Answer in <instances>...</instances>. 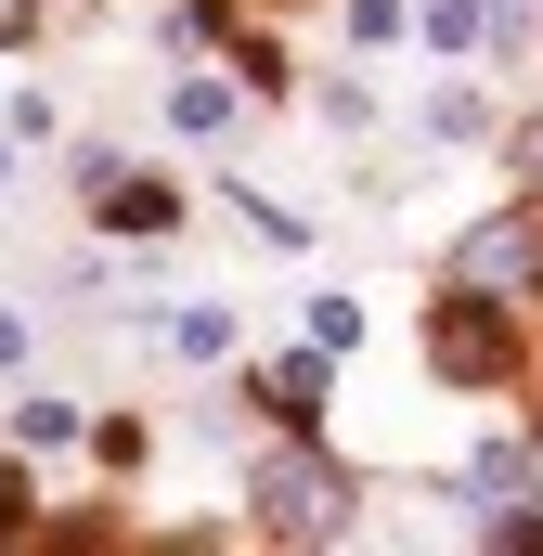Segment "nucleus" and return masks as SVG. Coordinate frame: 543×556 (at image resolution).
Here are the masks:
<instances>
[{"label":"nucleus","instance_id":"obj_1","mask_svg":"<svg viewBox=\"0 0 543 556\" xmlns=\"http://www.w3.org/2000/svg\"><path fill=\"white\" fill-rule=\"evenodd\" d=\"M247 505H260L272 544H337V531H350V466L311 453V427H285V453H260Z\"/></svg>","mask_w":543,"mask_h":556},{"label":"nucleus","instance_id":"obj_2","mask_svg":"<svg viewBox=\"0 0 543 556\" xmlns=\"http://www.w3.org/2000/svg\"><path fill=\"white\" fill-rule=\"evenodd\" d=\"M427 363H440L453 389H505V376H518V311H505V298H466V285H453V298L427 311Z\"/></svg>","mask_w":543,"mask_h":556},{"label":"nucleus","instance_id":"obj_3","mask_svg":"<svg viewBox=\"0 0 543 556\" xmlns=\"http://www.w3.org/2000/svg\"><path fill=\"white\" fill-rule=\"evenodd\" d=\"M453 285L466 298H543V207H492V220H466L453 233Z\"/></svg>","mask_w":543,"mask_h":556},{"label":"nucleus","instance_id":"obj_4","mask_svg":"<svg viewBox=\"0 0 543 556\" xmlns=\"http://www.w3.org/2000/svg\"><path fill=\"white\" fill-rule=\"evenodd\" d=\"M324 402H337V350H324V337H311L298 363H272V376H260V415H272V427H324Z\"/></svg>","mask_w":543,"mask_h":556},{"label":"nucleus","instance_id":"obj_5","mask_svg":"<svg viewBox=\"0 0 543 556\" xmlns=\"http://www.w3.org/2000/svg\"><path fill=\"white\" fill-rule=\"evenodd\" d=\"M168 350L181 363H233V298H181L168 311Z\"/></svg>","mask_w":543,"mask_h":556},{"label":"nucleus","instance_id":"obj_6","mask_svg":"<svg viewBox=\"0 0 543 556\" xmlns=\"http://www.w3.org/2000/svg\"><path fill=\"white\" fill-rule=\"evenodd\" d=\"M168 130L220 142V130H233V91H220V78H181V91H168Z\"/></svg>","mask_w":543,"mask_h":556},{"label":"nucleus","instance_id":"obj_7","mask_svg":"<svg viewBox=\"0 0 543 556\" xmlns=\"http://www.w3.org/2000/svg\"><path fill=\"white\" fill-rule=\"evenodd\" d=\"M220 194H233V207H247V220H260L272 247H311V233H298V207H285V194H260V181H220Z\"/></svg>","mask_w":543,"mask_h":556},{"label":"nucleus","instance_id":"obj_8","mask_svg":"<svg viewBox=\"0 0 543 556\" xmlns=\"http://www.w3.org/2000/svg\"><path fill=\"white\" fill-rule=\"evenodd\" d=\"M13 440H26V453H65V440H78V402H26Z\"/></svg>","mask_w":543,"mask_h":556},{"label":"nucleus","instance_id":"obj_9","mask_svg":"<svg viewBox=\"0 0 543 556\" xmlns=\"http://www.w3.org/2000/svg\"><path fill=\"white\" fill-rule=\"evenodd\" d=\"M531 26H543V0H479V39H492V52H518Z\"/></svg>","mask_w":543,"mask_h":556},{"label":"nucleus","instance_id":"obj_10","mask_svg":"<svg viewBox=\"0 0 543 556\" xmlns=\"http://www.w3.org/2000/svg\"><path fill=\"white\" fill-rule=\"evenodd\" d=\"M402 26H414L402 0H350V39H363V52H389V39H402Z\"/></svg>","mask_w":543,"mask_h":556},{"label":"nucleus","instance_id":"obj_11","mask_svg":"<svg viewBox=\"0 0 543 556\" xmlns=\"http://www.w3.org/2000/svg\"><path fill=\"white\" fill-rule=\"evenodd\" d=\"M13 363H26V311H0V376H13Z\"/></svg>","mask_w":543,"mask_h":556},{"label":"nucleus","instance_id":"obj_12","mask_svg":"<svg viewBox=\"0 0 543 556\" xmlns=\"http://www.w3.org/2000/svg\"><path fill=\"white\" fill-rule=\"evenodd\" d=\"M0 39H39V0H0Z\"/></svg>","mask_w":543,"mask_h":556},{"label":"nucleus","instance_id":"obj_13","mask_svg":"<svg viewBox=\"0 0 543 556\" xmlns=\"http://www.w3.org/2000/svg\"><path fill=\"white\" fill-rule=\"evenodd\" d=\"M531 505H543V427H531Z\"/></svg>","mask_w":543,"mask_h":556},{"label":"nucleus","instance_id":"obj_14","mask_svg":"<svg viewBox=\"0 0 543 556\" xmlns=\"http://www.w3.org/2000/svg\"><path fill=\"white\" fill-rule=\"evenodd\" d=\"M0 194H13V142H0Z\"/></svg>","mask_w":543,"mask_h":556}]
</instances>
